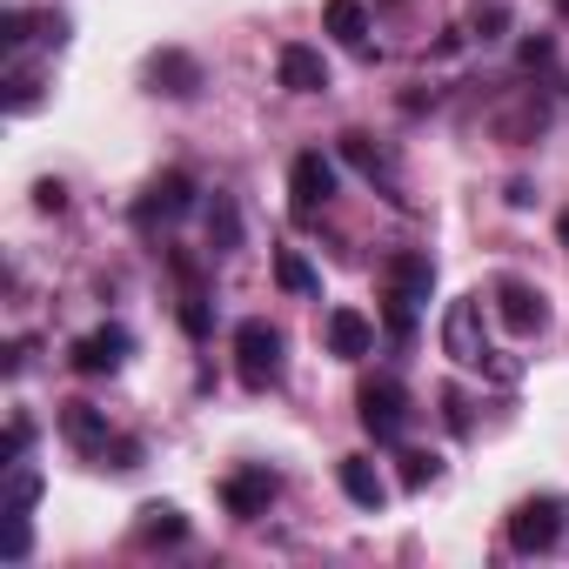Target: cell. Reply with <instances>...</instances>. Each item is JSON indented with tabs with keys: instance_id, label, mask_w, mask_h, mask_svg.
Returning <instances> with one entry per match:
<instances>
[{
	"instance_id": "14",
	"label": "cell",
	"mask_w": 569,
	"mask_h": 569,
	"mask_svg": "<svg viewBox=\"0 0 569 569\" xmlns=\"http://www.w3.org/2000/svg\"><path fill=\"white\" fill-rule=\"evenodd\" d=\"M61 436H68L81 456H101V449L114 442V429H108V409H94V402H61Z\"/></svg>"
},
{
	"instance_id": "19",
	"label": "cell",
	"mask_w": 569,
	"mask_h": 569,
	"mask_svg": "<svg viewBox=\"0 0 569 569\" xmlns=\"http://www.w3.org/2000/svg\"><path fill=\"white\" fill-rule=\"evenodd\" d=\"M41 502V469L28 462H8V489H0V516H34Z\"/></svg>"
},
{
	"instance_id": "2",
	"label": "cell",
	"mask_w": 569,
	"mask_h": 569,
	"mask_svg": "<svg viewBox=\"0 0 569 569\" xmlns=\"http://www.w3.org/2000/svg\"><path fill=\"white\" fill-rule=\"evenodd\" d=\"M489 316H496V309H482V296L449 302V316H442V356L462 362V369H482V362L496 356V349H489Z\"/></svg>"
},
{
	"instance_id": "21",
	"label": "cell",
	"mask_w": 569,
	"mask_h": 569,
	"mask_svg": "<svg viewBox=\"0 0 569 569\" xmlns=\"http://www.w3.org/2000/svg\"><path fill=\"white\" fill-rule=\"evenodd\" d=\"M208 248H214V254H234V248H241V214H234L228 194L208 201Z\"/></svg>"
},
{
	"instance_id": "7",
	"label": "cell",
	"mask_w": 569,
	"mask_h": 569,
	"mask_svg": "<svg viewBox=\"0 0 569 569\" xmlns=\"http://www.w3.org/2000/svg\"><path fill=\"white\" fill-rule=\"evenodd\" d=\"M556 536H562V502L556 496H529V502L509 509V549L516 556H542V549H556Z\"/></svg>"
},
{
	"instance_id": "25",
	"label": "cell",
	"mask_w": 569,
	"mask_h": 569,
	"mask_svg": "<svg viewBox=\"0 0 569 569\" xmlns=\"http://www.w3.org/2000/svg\"><path fill=\"white\" fill-rule=\"evenodd\" d=\"M436 469H442L436 456H422V449H409V456H402V489H429V482H436Z\"/></svg>"
},
{
	"instance_id": "12",
	"label": "cell",
	"mask_w": 569,
	"mask_h": 569,
	"mask_svg": "<svg viewBox=\"0 0 569 569\" xmlns=\"http://www.w3.org/2000/svg\"><path fill=\"white\" fill-rule=\"evenodd\" d=\"M274 81L289 88V94H322V88H329V61H322V48H309V41H281V54H274Z\"/></svg>"
},
{
	"instance_id": "16",
	"label": "cell",
	"mask_w": 569,
	"mask_h": 569,
	"mask_svg": "<svg viewBox=\"0 0 569 569\" xmlns=\"http://www.w3.org/2000/svg\"><path fill=\"white\" fill-rule=\"evenodd\" d=\"M322 28H329L349 54H362V61L376 54V48H369V8H362V0H322Z\"/></svg>"
},
{
	"instance_id": "36",
	"label": "cell",
	"mask_w": 569,
	"mask_h": 569,
	"mask_svg": "<svg viewBox=\"0 0 569 569\" xmlns=\"http://www.w3.org/2000/svg\"><path fill=\"white\" fill-rule=\"evenodd\" d=\"M556 8H562V14H569V0H556Z\"/></svg>"
},
{
	"instance_id": "30",
	"label": "cell",
	"mask_w": 569,
	"mask_h": 569,
	"mask_svg": "<svg viewBox=\"0 0 569 569\" xmlns=\"http://www.w3.org/2000/svg\"><path fill=\"white\" fill-rule=\"evenodd\" d=\"M442 422H449L456 436H469V396H462V389H442Z\"/></svg>"
},
{
	"instance_id": "33",
	"label": "cell",
	"mask_w": 569,
	"mask_h": 569,
	"mask_svg": "<svg viewBox=\"0 0 569 569\" xmlns=\"http://www.w3.org/2000/svg\"><path fill=\"white\" fill-rule=\"evenodd\" d=\"M549 54H556V48L536 34V41H522V54H516V61H522V68H549Z\"/></svg>"
},
{
	"instance_id": "24",
	"label": "cell",
	"mask_w": 569,
	"mask_h": 569,
	"mask_svg": "<svg viewBox=\"0 0 569 569\" xmlns=\"http://www.w3.org/2000/svg\"><path fill=\"white\" fill-rule=\"evenodd\" d=\"M502 28H509V8H502V0H489V8L469 14V34H476V41H496Z\"/></svg>"
},
{
	"instance_id": "13",
	"label": "cell",
	"mask_w": 569,
	"mask_h": 569,
	"mask_svg": "<svg viewBox=\"0 0 569 569\" xmlns=\"http://www.w3.org/2000/svg\"><path fill=\"white\" fill-rule=\"evenodd\" d=\"M322 336H329V356H342V362H362V356L376 349V322H369L362 309H329Z\"/></svg>"
},
{
	"instance_id": "18",
	"label": "cell",
	"mask_w": 569,
	"mask_h": 569,
	"mask_svg": "<svg viewBox=\"0 0 569 569\" xmlns=\"http://www.w3.org/2000/svg\"><path fill=\"white\" fill-rule=\"evenodd\" d=\"M342 161H349L356 174H369V181H382V188L396 194V161H389V148H376L369 134H342Z\"/></svg>"
},
{
	"instance_id": "1",
	"label": "cell",
	"mask_w": 569,
	"mask_h": 569,
	"mask_svg": "<svg viewBox=\"0 0 569 569\" xmlns=\"http://www.w3.org/2000/svg\"><path fill=\"white\" fill-rule=\"evenodd\" d=\"M281 369H289V336H281L268 316H248L241 329H234V376H241V389H274L281 382Z\"/></svg>"
},
{
	"instance_id": "17",
	"label": "cell",
	"mask_w": 569,
	"mask_h": 569,
	"mask_svg": "<svg viewBox=\"0 0 569 569\" xmlns=\"http://www.w3.org/2000/svg\"><path fill=\"white\" fill-rule=\"evenodd\" d=\"M134 516H141V522H134V542H148V549H154V542H188V516H181L174 502H141Z\"/></svg>"
},
{
	"instance_id": "6",
	"label": "cell",
	"mask_w": 569,
	"mask_h": 569,
	"mask_svg": "<svg viewBox=\"0 0 569 569\" xmlns=\"http://www.w3.org/2000/svg\"><path fill=\"white\" fill-rule=\"evenodd\" d=\"M188 208H194V181H188L181 168H168V174H154V181L141 188V201H134L128 214H134V228H141V234H154V228L181 221Z\"/></svg>"
},
{
	"instance_id": "23",
	"label": "cell",
	"mask_w": 569,
	"mask_h": 569,
	"mask_svg": "<svg viewBox=\"0 0 569 569\" xmlns=\"http://www.w3.org/2000/svg\"><path fill=\"white\" fill-rule=\"evenodd\" d=\"M41 101V74H28V68H14L8 74V114H28Z\"/></svg>"
},
{
	"instance_id": "8",
	"label": "cell",
	"mask_w": 569,
	"mask_h": 569,
	"mask_svg": "<svg viewBox=\"0 0 569 569\" xmlns=\"http://www.w3.org/2000/svg\"><path fill=\"white\" fill-rule=\"evenodd\" d=\"M289 194H296V221H309L316 208H329V201H336V161H329L322 148L296 154V161H289Z\"/></svg>"
},
{
	"instance_id": "20",
	"label": "cell",
	"mask_w": 569,
	"mask_h": 569,
	"mask_svg": "<svg viewBox=\"0 0 569 569\" xmlns=\"http://www.w3.org/2000/svg\"><path fill=\"white\" fill-rule=\"evenodd\" d=\"M274 281H281L289 296H322V274H316L296 248H274Z\"/></svg>"
},
{
	"instance_id": "26",
	"label": "cell",
	"mask_w": 569,
	"mask_h": 569,
	"mask_svg": "<svg viewBox=\"0 0 569 569\" xmlns=\"http://www.w3.org/2000/svg\"><path fill=\"white\" fill-rule=\"evenodd\" d=\"M28 28H34V14H21V8H8V14H0V48H28Z\"/></svg>"
},
{
	"instance_id": "22",
	"label": "cell",
	"mask_w": 569,
	"mask_h": 569,
	"mask_svg": "<svg viewBox=\"0 0 569 569\" xmlns=\"http://www.w3.org/2000/svg\"><path fill=\"white\" fill-rule=\"evenodd\" d=\"M542 121H549V114H542L536 101H522V108H509L496 128H502V141H536V134H542Z\"/></svg>"
},
{
	"instance_id": "32",
	"label": "cell",
	"mask_w": 569,
	"mask_h": 569,
	"mask_svg": "<svg viewBox=\"0 0 569 569\" xmlns=\"http://www.w3.org/2000/svg\"><path fill=\"white\" fill-rule=\"evenodd\" d=\"M34 28H41V41H54V48L68 41V14H34Z\"/></svg>"
},
{
	"instance_id": "34",
	"label": "cell",
	"mask_w": 569,
	"mask_h": 569,
	"mask_svg": "<svg viewBox=\"0 0 569 569\" xmlns=\"http://www.w3.org/2000/svg\"><path fill=\"white\" fill-rule=\"evenodd\" d=\"M34 201H41L48 214H61V208H68V188H61V181H41V188H34Z\"/></svg>"
},
{
	"instance_id": "9",
	"label": "cell",
	"mask_w": 569,
	"mask_h": 569,
	"mask_svg": "<svg viewBox=\"0 0 569 569\" xmlns=\"http://www.w3.org/2000/svg\"><path fill=\"white\" fill-rule=\"evenodd\" d=\"M274 496H281V482H274L268 469H234V476H221V509H228L234 522L268 516V509H274Z\"/></svg>"
},
{
	"instance_id": "5",
	"label": "cell",
	"mask_w": 569,
	"mask_h": 569,
	"mask_svg": "<svg viewBox=\"0 0 569 569\" xmlns=\"http://www.w3.org/2000/svg\"><path fill=\"white\" fill-rule=\"evenodd\" d=\"M489 302H496V322H502L509 336H542V322H549L542 289H536V281H522V274H496Z\"/></svg>"
},
{
	"instance_id": "29",
	"label": "cell",
	"mask_w": 569,
	"mask_h": 569,
	"mask_svg": "<svg viewBox=\"0 0 569 569\" xmlns=\"http://www.w3.org/2000/svg\"><path fill=\"white\" fill-rule=\"evenodd\" d=\"M181 329H188L194 342H201V336L214 329V316H208V302H201V296H188V302H181Z\"/></svg>"
},
{
	"instance_id": "4",
	"label": "cell",
	"mask_w": 569,
	"mask_h": 569,
	"mask_svg": "<svg viewBox=\"0 0 569 569\" xmlns=\"http://www.w3.org/2000/svg\"><path fill=\"white\" fill-rule=\"evenodd\" d=\"M356 416H362V429H369L376 442H402V429H409V396H402V382L369 376V382L356 389Z\"/></svg>"
},
{
	"instance_id": "31",
	"label": "cell",
	"mask_w": 569,
	"mask_h": 569,
	"mask_svg": "<svg viewBox=\"0 0 569 569\" xmlns=\"http://www.w3.org/2000/svg\"><path fill=\"white\" fill-rule=\"evenodd\" d=\"M101 456H114V469H141V442H134V436H114Z\"/></svg>"
},
{
	"instance_id": "27",
	"label": "cell",
	"mask_w": 569,
	"mask_h": 569,
	"mask_svg": "<svg viewBox=\"0 0 569 569\" xmlns=\"http://www.w3.org/2000/svg\"><path fill=\"white\" fill-rule=\"evenodd\" d=\"M28 442H34V429H28V416H14V422H8V442H0V469L21 462V456H28Z\"/></svg>"
},
{
	"instance_id": "10",
	"label": "cell",
	"mask_w": 569,
	"mask_h": 569,
	"mask_svg": "<svg viewBox=\"0 0 569 569\" xmlns=\"http://www.w3.org/2000/svg\"><path fill=\"white\" fill-rule=\"evenodd\" d=\"M141 81H148L154 94H168V101H194V94H201V61L181 54V48H161V54H148Z\"/></svg>"
},
{
	"instance_id": "11",
	"label": "cell",
	"mask_w": 569,
	"mask_h": 569,
	"mask_svg": "<svg viewBox=\"0 0 569 569\" xmlns=\"http://www.w3.org/2000/svg\"><path fill=\"white\" fill-rule=\"evenodd\" d=\"M128 349H134V336H128L121 322H101V329H88V336L74 342V356H68V362H74L81 376H114V369L128 362Z\"/></svg>"
},
{
	"instance_id": "3",
	"label": "cell",
	"mask_w": 569,
	"mask_h": 569,
	"mask_svg": "<svg viewBox=\"0 0 569 569\" xmlns=\"http://www.w3.org/2000/svg\"><path fill=\"white\" fill-rule=\"evenodd\" d=\"M429 289H436V261L429 254H396L389 261V329L396 336L416 329V309L429 302Z\"/></svg>"
},
{
	"instance_id": "15",
	"label": "cell",
	"mask_w": 569,
	"mask_h": 569,
	"mask_svg": "<svg viewBox=\"0 0 569 569\" xmlns=\"http://www.w3.org/2000/svg\"><path fill=\"white\" fill-rule=\"evenodd\" d=\"M336 482H342V496H349L356 509H369V516L389 502V482H382V469H376L369 456H342V462H336Z\"/></svg>"
},
{
	"instance_id": "35",
	"label": "cell",
	"mask_w": 569,
	"mask_h": 569,
	"mask_svg": "<svg viewBox=\"0 0 569 569\" xmlns=\"http://www.w3.org/2000/svg\"><path fill=\"white\" fill-rule=\"evenodd\" d=\"M556 241H562V248H569V208H562V214H556Z\"/></svg>"
},
{
	"instance_id": "28",
	"label": "cell",
	"mask_w": 569,
	"mask_h": 569,
	"mask_svg": "<svg viewBox=\"0 0 569 569\" xmlns=\"http://www.w3.org/2000/svg\"><path fill=\"white\" fill-rule=\"evenodd\" d=\"M8 522V562H28V549H34V529H28V516H0Z\"/></svg>"
}]
</instances>
